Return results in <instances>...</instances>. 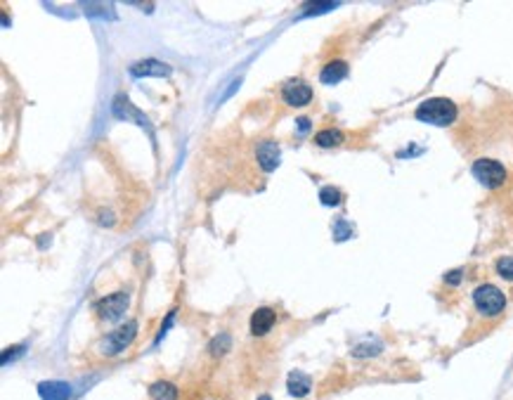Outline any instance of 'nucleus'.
<instances>
[{"mask_svg": "<svg viewBox=\"0 0 513 400\" xmlns=\"http://www.w3.org/2000/svg\"><path fill=\"white\" fill-rule=\"evenodd\" d=\"M414 116L423 123H430V126H452L457 118V105L447 97H430V100L421 102L414 112Z\"/></svg>", "mask_w": 513, "mask_h": 400, "instance_id": "nucleus-2", "label": "nucleus"}, {"mask_svg": "<svg viewBox=\"0 0 513 400\" xmlns=\"http://www.w3.org/2000/svg\"><path fill=\"white\" fill-rule=\"evenodd\" d=\"M494 270H496V275H499L501 280H506V282H513V256L496 258Z\"/></svg>", "mask_w": 513, "mask_h": 400, "instance_id": "nucleus-16", "label": "nucleus"}, {"mask_svg": "<svg viewBox=\"0 0 513 400\" xmlns=\"http://www.w3.org/2000/svg\"><path fill=\"white\" fill-rule=\"evenodd\" d=\"M125 308H128V294L121 291V294H112V296H107V299H102L100 304H97V315L107 322H116L125 313Z\"/></svg>", "mask_w": 513, "mask_h": 400, "instance_id": "nucleus-5", "label": "nucleus"}, {"mask_svg": "<svg viewBox=\"0 0 513 400\" xmlns=\"http://www.w3.org/2000/svg\"><path fill=\"white\" fill-rule=\"evenodd\" d=\"M133 76H171V67L159 59H142L130 67Z\"/></svg>", "mask_w": 513, "mask_h": 400, "instance_id": "nucleus-8", "label": "nucleus"}, {"mask_svg": "<svg viewBox=\"0 0 513 400\" xmlns=\"http://www.w3.org/2000/svg\"><path fill=\"white\" fill-rule=\"evenodd\" d=\"M151 400H178V388L171 381H154L149 386Z\"/></svg>", "mask_w": 513, "mask_h": 400, "instance_id": "nucleus-13", "label": "nucleus"}, {"mask_svg": "<svg viewBox=\"0 0 513 400\" xmlns=\"http://www.w3.org/2000/svg\"><path fill=\"white\" fill-rule=\"evenodd\" d=\"M348 76V62H343V59H334V62L324 64V69L320 72V81L322 83H338V81H343Z\"/></svg>", "mask_w": 513, "mask_h": 400, "instance_id": "nucleus-12", "label": "nucleus"}, {"mask_svg": "<svg viewBox=\"0 0 513 400\" xmlns=\"http://www.w3.org/2000/svg\"><path fill=\"white\" fill-rule=\"evenodd\" d=\"M258 164L265 173L275 171L280 166V147L275 143H263L258 145Z\"/></svg>", "mask_w": 513, "mask_h": 400, "instance_id": "nucleus-11", "label": "nucleus"}, {"mask_svg": "<svg viewBox=\"0 0 513 400\" xmlns=\"http://www.w3.org/2000/svg\"><path fill=\"white\" fill-rule=\"evenodd\" d=\"M336 8V3H317V5H308V8H305V10H308V12H305V14H320L322 12V10H334Z\"/></svg>", "mask_w": 513, "mask_h": 400, "instance_id": "nucleus-18", "label": "nucleus"}, {"mask_svg": "<svg viewBox=\"0 0 513 400\" xmlns=\"http://www.w3.org/2000/svg\"><path fill=\"white\" fill-rule=\"evenodd\" d=\"M282 97L289 107H303L313 100V88L308 83H301V81H291L282 88Z\"/></svg>", "mask_w": 513, "mask_h": 400, "instance_id": "nucleus-6", "label": "nucleus"}, {"mask_svg": "<svg viewBox=\"0 0 513 400\" xmlns=\"http://www.w3.org/2000/svg\"><path fill=\"white\" fill-rule=\"evenodd\" d=\"M258 400H272V398H270V396H260Z\"/></svg>", "mask_w": 513, "mask_h": 400, "instance_id": "nucleus-19", "label": "nucleus"}, {"mask_svg": "<svg viewBox=\"0 0 513 400\" xmlns=\"http://www.w3.org/2000/svg\"><path fill=\"white\" fill-rule=\"evenodd\" d=\"M320 202L326 204V207H338V204L343 202V194L334 190V187H324V190L320 192Z\"/></svg>", "mask_w": 513, "mask_h": 400, "instance_id": "nucleus-17", "label": "nucleus"}, {"mask_svg": "<svg viewBox=\"0 0 513 400\" xmlns=\"http://www.w3.org/2000/svg\"><path fill=\"white\" fill-rule=\"evenodd\" d=\"M308 391H310V377H305L303 372H293L289 377V393L296 398H303L308 396Z\"/></svg>", "mask_w": 513, "mask_h": 400, "instance_id": "nucleus-14", "label": "nucleus"}, {"mask_svg": "<svg viewBox=\"0 0 513 400\" xmlns=\"http://www.w3.org/2000/svg\"><path fill=\"white\" fill-rule=\"evenodd\" d=\"M277 322V313L272 308H258V310L251 315V334L253 337H265Z\"/></svg>", "mask_w": 513, "mask_h": 400, "instance_id": "nucleus-7", "label": "nucleus"}, {"mask_svg": "<svg viewBox=\"0 0 513 400\" xmlns=\"http://www.w3.org/2000/svg\"><path fill=\"white\" fill-rule=\"evenodd\" d=\"M114 114H116L118 118H130V121H138L142 128H149V121H147V118L142 116L133 105H130L128 97H123V95H118L116 100H114Z\"/></svg>", "mask_w": 513, "mask_h": 400, "instance_id": "nucleus-9", "label": "nucleus"}, {"mask_svg": "<svg viewBox=\"0 0 513 400\" xmlns=\"http://www.w3.org/2000/svg\"><path fill=\"white\" fill-rule=\"evenodd\" d=\"M471 299H473L476 317H473V324H471V329H468V334H473L471 339H478L501 320V315H504V310H506V296L496 284L483 282L473 289Z\"/></svg>", "mask_w": 513, "mask_h": 400, "instance_id": "nucleus-1", "label": "nucleus"}, {"mask_svg": "<svg viewBox=\"0 0 513 400\" xmlns=\"http://www.w3.org/2000/svg\"><path fill=\"white\" fill-rule=\"evenodd\" d=\"M135 334H138V324H135V322H128V324H123V327H118L116 332L107 334L105 344H102V353H105V355L123 353V350L133 344Z\"/></svg>", "mask_w": 513, "mask_h": 400, "instance_id": "nucleus-4", "label": "nucleus"}, {"mask_svg": "<svg viewBox=\"0 0 513 400\" xmlns=\"http://www.w3.org/2000/svg\"><path fill=\"white\" fill-rule=\"evenodd\" d=\"M471 173L476 176L478 182H483V185L490 187V190L501 187L506 182V178H509V173H506L504 166L494 159H478L476 164L471 166Z\"/></svg>", "mask_w": 513, "mask_h": 400, "instance_id": "nucleus-3", "label": "nucleus"}, {"mask_svg": "<svg viewBox=\"0 0 513 400\" xmlns=\"http://www.w3.org/2000/svg\"><path fill=\"white\" fill-rule=\"evenodd\" d=\"M43 400H69L71 398V386L64 381H43L38 386Z\"/></svg>", "mask_w": 513, "mask_h": 400, "instance_id": "nucleus-10", "label": "nucleus"}, {"mask_svg": "<svg viewBox=\"0 0 513 400\" xmlns=\"http://www.w3.org/2000/svg\"><path fill=\"white\" fill-rule=\"evenodd\" d=\"M341 143H343V133L334 131V128H326V131H320L315 135V145H320V147H338Z\"/></svg>", "mask_w": 513, "mask_h": 400, "instance_id": "nucleus-15", "label": "nucleus"}]
</instances>
